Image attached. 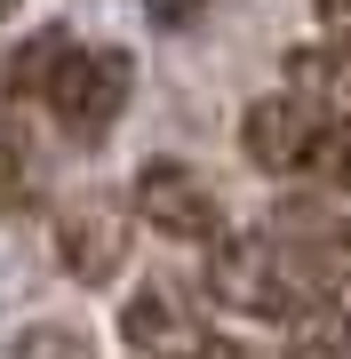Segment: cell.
<instances>
[{
  "label": "cell",
  "instance_id": "obj_1",
  "mask_svg": "<svg viewBox=\"0 0 351 359\" xmlns=\"http://www.w3.org/2000/svg\"><path fill=\"white\" fill-rule=\"evenodd\" d=\"M208 295L240 320H287L303 295H327V287H312V271L287 256L280 231H223L208 248Z\"/></svg>",
  "mask_w": 351,
  "mask_h": 359
},
{
  "label": "cell",
  "instance_id": "obj_2",
  "mask_svg": "<svg viewBox=\"0 0 351 359\" xmlns=\"http://www.w3.org/2000/svg\"><path fill=\"white\" fill-rule=\"evenodd\" d=\"M128 96H136L128 48H72L56 88H48V112H56V128L72 144H104L120 128V112H128Z\"/></svg>",
  "mask_w": 351,
  "mask_h": 359
},
{
  "label": "cell",
  "instance_id": "obj_3",
  "mask_svg": "<svg viewBox=\"0 0 351 359\" xmlns=\"http://www.w3.org/2000/svg\"><path fill=\"white\" fill-rule=\"evenodd\" d=\"M136 216L152 231H168V240H200V248L223 240V200L208 192V176L184 168V160H144L136 168Z\"/></svg>",
  "mask_w": 351,
  "mask_h": 359
},
{
  "label": "cell",
  "instance_id": "obj_4",
  "mask_svg": "<svg viewBox=\"0 0 351 359\" xmlns=\"http://www.w3.org/2000/svg\"><path fill=\"white\" fill-rule=\"evenodd\" d=\"M319 136H327V120H319V104H303V96H256L240 112V152L247 168H263V176H296V168H312L319 152Z\"/></svg>",
  "mask_w": 351,
  "mask_h": 359
},
{
  "label": "cell",
  "instance_id": "obj_5",
  "mask_svg": "<svg viewBox=\"0 0 351 359\" xmlns=\"http://www.w3.org/2000/svg\"><path fill=\"white\" fill-rule=\"evenodd\" d=\"M120 344L144 351V359H200V351H208V327H200L192 287L144 280L128 304H120Z\"/></svg>",
  "mask_w": 351,
  "mask_h": 359
},
{
  "label": "cell",
  "instance_id": "obj_6",
  "mask_svg": "<svg viewBox=\"0 0 351 359\" xmlns=\"http://www.w3.org/2000/svg\"><path fill=\"white\" fill-rule=\"evenodd\" d=\"M56 264H64L80 287L120 280V264H128V216H120L104 192L64 200V208H56Z\"/></svg>",
  "mask_w": 351,
  "mask_h": 359
},
{
  "label": "cell",
  "instance_id": "obj_7",
  "mask_svg": "<svg viewBox=\"0 0 351 359\" xmlns=\"http://www.w3.org/2000/svg\"><path fill=\"white\" fill-rule=\"evenodd\" d=\"M280 335H287V359H351V311H343V295H303V304L280 320Z\"/></svg>",
  "mask_w": 351,
  "mask_h": 359
},
{
  "label": "cell",
  "instance_id": "obj_8",
  "mask_svg": "<svg viewBox=\"0 0 351 359\" xmlns=\"http://www.w3.org/2000/svg\"><path fill=\"white\" fill-rule=\"evenodd\" d=\"M287 96L303 104H336L351 96V40H303V48H287Z\"/></svg>",
  "mask_w": 351,
  "mask_h": 359
},
{
  "label": "cell",
  "instance_id": "obj_9",
  "mask_svg": "<svg viewBox=\"0 0 351 359\" xmlns=\"http://www.w3.org/2000/svg\"><path fill=\"white\" fill-rule=\"evenodd\" d=\"M64 56H72V40H64V25H48V32H32L25 48L0 65V96H40L48 104V88H56V72H64Z\"/></svg>",
  "mask_w": 351,
  "mask_h": 359
},
{
  "label": "cell",
  "instance_id": "obj_10",
  "mask_svg": "<svg viewBox=\"0 0 351 359\" xmlns=\"http://www.w3.org/2000/svg\"><path fill=\"white\" fill-rule=\"evenodd\" d=\"M8 359H96V344H88V327H72V320H32V327H16Z\"/></svg>",
  "mask_w": 351,
  "mask_h": 359
},
{
  "label": "cell",
  "instance_id": "obj_11",
  "mask_svg": "<svg viewBox=\"0 0 351 359\" xmlns=\"http://www.w3.org/2000/svg\"><path fill=\"white\" fill-rule=\"evenodd\" d=\"M25 200H32V144H25L16 120H0V224H8Z\"/></svg>",
  "mask_w": 351,
  "mask_h": 359
},
{
  "label": "cell",
  "instance_id": "obj_12",
  "mask_svg": "<svg viewBox=\"0 0 351 359\" xmlns=\"http://www.w3.org/2000/svg\"><path fill=\"white\" fill-rule=\"evenodd\" d=\"M312 168H319V184H336V192H351V120H327V136H319Z\"/></svg>",
  "mask_w": 351,
  "mask_h": 359
},
{
  "label": "cell",
  "instance_id": "obj_13",
  "mask_svg": "<svg viewBox=\"0 0 351 359\" xmlns=\"http://www.w3.org/2000/svg\"><path fill=\"white\" fill-rule=\"evenodd\" d=\"M200 8H208V0H144L152 25H184V16H200Z\"/></svg>",
  "mask_w": 351,
  "mask_h": 359
},
{
  "label": "cell",
  "instance_id": "obj_14",
  "mask_svg": "<svg viewBox=\"0 0 351 359\" xmlns=\"http://www.w3.org/2000/svg\"><path fill=\"white\" fill-rule=\"evenodd\" d=\"M200 359H263V351L240 344V335H208V351H200Z\"/></svg>",
  "mask_w": 351,
  "mask_h": 359
},
{
  "label": "cell",
  "instance_id": "obj_15",
  "mask_svg": "<svg viewBox=\"0 0 351 359\" xmlns=\"http://www.w3.org/2000/svg\"><path fill=\"white\" fill-rule=\"evenodd\" d=\"M319 16H327V25H336V32L351 40V0H319Z\"/></svg>",
  "mask_w": 351,
  "mask_h": 359
},
{
  "label": "cell",
  "instance_id": "obj_16",
  "mask_svg": "<svg viewBox=\"0 0 351 359\" xmlns=\"http://www.w3.org/2000/svg\"><path fill=\"white\" fill-rule=\"evenodd\" d=\"M16 8H25V0H0V25H8V16H16Z\"/></svg>",
  "mask_w": 351,
  "mask_h": 359
}]
</instances>
